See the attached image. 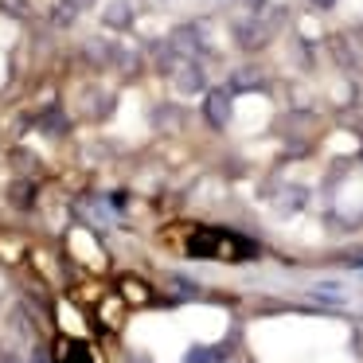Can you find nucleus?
Masks as SVG:
<instances>
[{
    "mask_svg": "<svg viewBox=\"0 0 363 363\" xmlns=\"http://www.w3.org/2000/svg\"><path fill=\"white\" fill-rule=\"evenodd\" d=\"M4 363H20V359H12V355H9V359H4Z\"/></svg>",
    "mask_w": 363,
    "mask_h": 363,
    "instance_id": "nucleus-16",
    "label": "nucleus"
},
{
    "mask_svg": "<svg viewBox=\"0 0 363 363\" xmlns=\"http://www.w3.org/2000/svg\"><path fill=\"white\" fill-rule=\"evenodd\" d=\"M168 79L176 82V90H180V94H203V90H207L203 71L196 67V59H184V63L176 67V71L168 74Z\"/></svg>",
    "mask_w": 363,
    "mask_h": 363,
    "instance_id": "nucleus-3",
    "label": "nucleus"
},
{
    "mask_svg": "<svg viewBox=\"0 0 363 363\" xmlns=\"http://www.w3.org/2000/svg\"><path fill=\"white\" fill-rule=\"evenodd\" d=\"M180 121H184V113L172 110V106H160V110H157V125L160 129H172V125H180Z\"/></svg>",
    "mask_w": 363,
    "mask_h": 363,
    "instance_id": "nucleus-9",
    "label": "nucleus"
},
{
    "mask_svg": "<svg viewBox=\"0 0 363 363\" xmlns=\"http://www.w3.org/2000/svg\"><path fill=\"white\" fill-rule=\"evenodd\" d=\"M308 4H313V9H332L336 0H308Z\"/></svg>",
    "mask_w": 363,
    "mask_h": 363,
    "instance_id": "nucleus-15",
    "label": "nucleus"
},
{
    "mask_svg": "<svg viewBox=\"0 0 363 363\" xmlns=\"http://www.w3.org/2000/svg\"><path fill=\"white\" fill-rule=\"evenodd\" d=\"M106 24H110V28H125V24H129V9H125V4H110V12H106Z\"/></svg>",
    "mask_w": 363,
    "mask_h": 363,
    "instance_id": "nucleus-10",
    "label": "nucleus"
},
{
    "mask_svg": "<svg viewBox=\"0 0 363 363\" xmlns=\"http://www.w3.org/2000/svg\"><path fill=\"white\" fill-rule=\"evenodd\" d=\"M67 9H74V12H86V9H94V0H63Z\"/></svg>",
    "mask_w": 363,
    "mask_h": 363,
    "instance_id": "nucleus-14",
    "label": "nucleus"
},
{
    "mask_svg": "<svg viewBox=\"0 0 363 363\" xmlns=\"http://www.w3.org/2000/svg\"><path fill=\"white\" fill-rule=\"evenodd\" d=\"M0 12L12 20H32V4L28 0H0Z\"/></svg>",
    "mask_w": 363,
    "mask_h": 363,
    "instance_id": "nucleus-6",
    "label": "nucleus"
},
{
    "mask_svg": "<svg viewBox=\"0 0 363 363\" xmlns=\"http://www.w3.org/2000/svg\"><path fill=\"white\" fill-rule=\"evenodd\" d=\"M35 363H48V359H43V355H40V359H35Z\"/></svg>",
    "mask_w": 363,
    "mask_h": 363,
    "instance_id": "nucleus-17",
    "label": "nucleus"
},
{
    "mask_svg": "<svg viewBox=\"0 0 363 363\" xmlns=\"http://www.w3.org/2000/svg\"><path fill=\"white\" fill-rule=\"evenodd\" d=\"M230 86L235 90H262L266 86V74H262L258 67H238L235 79H230Z\"/></svg>",
    "mask_w": 363,
    "mask_h": 363,
    "instance_id": "nucleus-5",
    "label": "nucleus"
},
{
    "mask_svg": "<svg viewBox=\"0 0 363 363\" xmlns=\"http://www.w3.org/2000/svg\"><path fill=\"white\" fill-rule=\"evenodd\" d=\"M48 16H51V28H71V24H74V16H79V12H74V9H67L63 0H59V4H55V9L48 12Z\"/></svg>",
    "mask_w": 363,
    "mask_h": 363,
    "instance_id": "nucleus-7",
    "label": "nucleus"
},
{
    "mask_svg": "<svg viewBox=\"0 0 363 363\" xmlns=\"http://www.w3.org/2000/svg\"><path fill=\"white\" fill-rule=\"evenodd\" d=\"M12 203H20V207H28V203H32V184H24V180H20L16 188H12Z\"/></svg>",
    "mask_w": 363,
    "mask_h": 363,
    "instance_id": "nucleus-12",
    "label": "nucleus"
},
{
    "mask_svg": "<svg viewBox=\"0 0 363 363\" xmlns=\"http://www.w3.org/2000/svg\"><path fill=\"white\" fill-rule=\"evenodd\" d=\"M40 129H43V133H67V121H63V113H48V118L40 121Z\"/></svg>",
    "mask_w": 363,
    "mask_h": 363,
    "instance_id": "nucleus-11",
    "label": "nucleus"
},
{
    "mask_svg": "<svg viewBox=\"0 0 363 363\" xmlns=\"http://www.w3.org/2000/svg\"><path fill=\"white\" fill-rule=\"evenodd\" d=\"M172 48L180 51V55H199V51H203V32H199V24L176 28V35H172Z\"/></svg>",
    "mask_w": 363,
    "mask_h": 363,
    "instance_id": "nucleus-4",
    "label": "nucleus"
},
{
    "mask_svg": "<svg viewBox=\"0 0 363 363\" xmlns=\"http://www.w3.org/2000/svg\"><path fill=\"white\" fill-rule=\"evenodd\" d=\"M277 24H281V12H262V16H250L235 28V43L242 51H262L269 40H274Z\"/></svg>",
    "mask_w": 363,
    "mask_h": 363,
    "instance_id": "nucleus-1",
    "label": "nucleus"
},
{
    "mask_svg": "<svg viewBox=\"0 0 363 363\" xmlns=\"http://www.w3.org/2000/svg\"><path fill=\"white\" fill-rule=\"evenodd\" d=\"M230 110H235L230 86H207L203 90V121L211 129H227L230 125Z\"/></svg>",
    "mask_w": 363,
    "mask_h": 363,
    "instance_id": "nucleus-2",
    "label": "nucleus"
},
{
    "mask_svg": "<svg viewBox=\"0 0 363 363\" xmlns=\"http://www.w3.org/2000/svg\"><path fill=\"white\" fill-rule=\"evenodd\" d=\"M67 363H90V359H86V352H82L79 344H67Z\"/></svg>",
    "mask_w": 363,
    "mask_h": 363,
    "instance_id": "nucleus-13",
    "label": "nucleus"
},
{
    "mask_svg": "<svg viewBox=\"0 0 363 363\" xmlns=\"http://www.w3.org/2000/svg\"><path fill=\"white\" fill-rule=\"evenodd\" d=\"M313 297H320V301H336V305H344V285H336V281H324V285H316L313 289Z\"/></svg>",
    "mask_w": 363,
    "mask_h": 363,
    "instance_id": "nucleus-8",
    "label": "nucleus"
}]
</instances>
